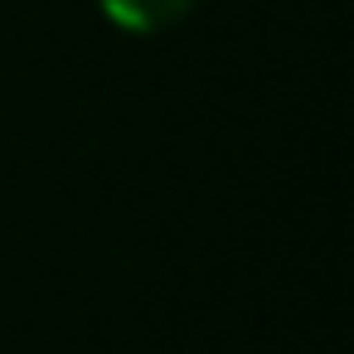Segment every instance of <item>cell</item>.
I'll use <instances>...</instances> for the list:
<instances>
[{
  "mask_svg": "<svg viewBox=\"0 0 354 354\" xmlns=\"http://www.w3.org/2000/svg\"><path fill=\"white\" fill-rule=\"evenodd\" d=\"M102 15L117 25V30H131V35H156L165 25H175L180 15H189L194 0H97Z\"/></svg>",
  "mask_w": 354,
  "mask_h": 354,
  "instance_id": "cell-1",
  "label": "cell"
}]
</instances>
